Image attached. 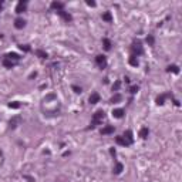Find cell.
Here are the masks:
<instances>
[{
	"label": "cell",
	"mask_w": 182,
	"mask_h": 182,
	"mask_svg": "<svg viewBox=\"0 0 182 182\" xmlns=\"http://www.w3.org/2000/svg\"><path fill=\"white\" fill-rule=\"evenodd\" d=\"M104 117H105V114H104V111L103 110H98V111H95L94 112V115H93V121H91V127H97V125H100L101 122H103V120H104Z\"/></svg>",
	"instance_id": "cell-1"
},
{
	"label": "cell",
	"mask_w": 182,
	"mask_h": 182,
	"mask_svg": "<svg viewBox=\"0 0 182 182\" xmlns=\"http://www.w3.org/2000/svg\"><path fill=\"white\" fill-rule=\"evenodd\" d=\"M131 51H132V56H134V57H137V56H141V54L144 53L141 43H139V41H134V44H132V47H131Z\"/></svg>",
	"instance_id": "cell-2"
},
{
	"label": "cell",
	"mask_w": 182,
	"mask_h": 182,
	"mask_svg": "<svg viewBox=\"0 0 182 182\" xmlns=\"http://www.w3.org/2000/svg\"><path fill=\"white\" fill-rule=\"evenodd\" d=\"M95 63L98 64V67H101V68H105L107 67V58L104 57V56H97L95 57Z\"/></svg>",
	"instance_id": "cell-3"
},
{
	"label": "cell",
	"mask_w": 182,
	"mask_h": 182,
	"mask_svg": "<svg viewBox=\"0 0 182 182\" xmlns=\"http://www.w3.org/2000/svg\"><path fill=\"white\" fill-rule=\"evenodd\" d=\"M26 7H27V2L26 0H22V2H19L17 6H16V13H23V11H26Z\"/></svg>",
	"instance_id": "cell-4"
},
{
	"label": "cell",
	"mask_w": 182,
	"mask_h": 182,
	"mask_svg": "<svg viewBox=\"0 0 182 182\" xmlns=\"http://www.w3.org/2000/svg\"><path fill=\"white\" fill-rule=\"evenodd\" d=\"M114 132V125H105L103 129H101V134L103 135H110Z\"/></svg>",
	"instance_id": "cell-5"
},
{
	"label": "cell",
	"mask_w": 182,
	"mask_h": 182,
	"mask_svg": "<svg viewBox=\"0 0 182 182\" xmlns=\"http://www.w3.org/2000/svg\"><path fill=\"white\" fill-rule=\"evenodd\" d=\"M58 14L61 16V17H63V20H64V22H71L73 20V17H71V14H68L67 11H64V10H60V11H57Z\"/></svg>",
	"instance_id": "cell-6"
},
{
	"label": "cell",
	"mask_w": 182,
	"mask_h": 182,
	"mask_svg": "<svg viewBox=\"0 0 182 182\" xmlns=\"http://www.w3.org/2000/svg\"><path fill=\"white\" fill-rule=\"evenodd\" d=\"M24 26H26V20H24V19L19 17V19H16V20H14V27H16V29H23Z\"/></svg>",
	"instance_id": "cell-7"
},
{
	"label": "cell",
	"mask_w": 182,
	"mask_h": 182,
	"mask_svg": "<svg viewBox=\"0 0 182 182\" xmlns=\"http://www.w3.org/2000/svg\"><path fill=\"white\" fill-rule=\"evenodd\" d=\"M100 101V94L98 93H93L90 95V104H97Z\"/></svg>",
	"instance_id": "cell-8"
},
{
	"label": "cell",
	"mask_w": 182,
	"mask_h": 182,
	"mask_svg": "<svg viewBox=\"0 0 182 182\" xmlns=\"http://www.w3.org/2000/svg\"><path fill=\"white\" fill-rule=\"evenodd\" d=\"M63 7H64V4L61 3V2H53L51 3V9H54V10H57V11L63 10Z\"/></svg>",
	"instance_id": "cell-9"
},
{
	"label": "cell",
	"mask_w": 182,
	"mask_h": 182,
	"mask_svg": "<svg viewBox=\"0 0 182 182\" xmlns=\"http://www.w3.org/2000/svg\"><path fill=\"white\" fill-rule=\"evenodd\" d=\"M115 141H117V144H120V145H124V146L131 145V144H129L128 141L124 138V137H117V138H115Z\"/></svg>",
	"instance_id": "cell-10"
},
{
	"label": "cell",
	"mask_w": 182,
	"mask_h": 182,
	"mask_svg": "<svg viewBox=\"0 0 182 182\" xmlns=\"http://www.w3.org/2000/svg\"><path fill=\"white\" fill-rule=\"evenodd\" d=\"M6 58H9V60H11L13 63H16V61L20 60V56H19V54H16V53H9L7 56H6Z\"/></svg>",
	"instance_id": "cell-11"
},
{
	"label": "cell",
	"mask_w": 182,
	"mask_h": 182,
	"mask_svg": "<svg viewBox=\"0 0 182 182\" xmlns=\"http://www.w3.org/2000/svg\"><path fill=\"white\" fill-rule=\"evenodd\" d=\"M112 115H114L115 118H122V117H124V110H121V108H117V110L112 111Z\"/></svg>",
	"instance_id": "cell-12"
},
{
	"label": "cell",
	"mask_w": 182,
	"mask_h": 182,
	"mask_svg": "<svg viewBox=\"0 0 182 182\" xmlns=\"http://www.w3.org/2000/svg\"><path fill=\"white\" fill-rule=\"evenodd\" d=\"M122 137H124V138L127 139V141H128L129 144H132V141H134V138H132V132L129 131V129H128V131H125V132H124V135H122Z\"/></svg>",
	"instance_id": "cell-13"
},
{
	"label": "cell",
	"mask_w": 182,
	"mask_h": 182,
	"mask_svg": "<svg viewBox=\"0 0 182 182\" xmlns=\"http://www.w3.org/2000/svg\"><path fill=\"white\" fill-rule=\"evenodd\" d=\"M122 169H124V165H122L121 162H117L114 167V174H121Z\"/></svg>",
	"instance_id": "cell-14"
},
{
	"label": "cell",
	"mask_w": 182,
	"mask_h": 182,
	"mask_svg": "<svg viewBox=\"0 0 182 182\" xmlns=\"http://www.w3.org/2000/svg\"><path fill=\"white\" fill-rule=\"evenodd\" d=\"M14 64H16V63H13V61L9 60V58H4V60H3V65H4V67H7V68H13V67H14Z\"/></svg>",
	"instance_id": "cell-15"
},
{
	"label": "cell",
	"mask_w": 182,
	"mask_h": 182,
	"mask_svg": "<svg viewBox=\"0 0 182 182\" xmlns=\"http://www.w3.org/2000/svg\"><path fill=\"white\" fill-rule=\"evenodd\" d=\"M167 71H172V73H175V74H178V73H179V67H178V65H175V64L168 65Z\"/></svg>",
	"instance_id": "cell-16"
},
{
	"label": "cell",
	"mask_w": 182,
	"mask_h": 182,
	"mask_svg": "<svg viewBox=\"0 0 182 182\" xmlns=\"http://www.w3.org/2000/svg\"><path fill=\"white\" fill-rule=\"evenodd\" d=\"M148 134H150V129L148 128H141V131H139V137L141 138H146Z\"/></svg>",
	"instance_id": "cell-17"
},
{
	"label": "cell",
	"mask_w": 182,
	"mask_h": 182,
	"mask_svg": "<svg viewBox=\"0 0 182 182\" xmlns=\"http://www.w3.org/2000/svg\"><path fill=\"white\" fill-rule=\"evenodd\" d=\"M121 94H115V95H112V98H111V103L112 104H117V103H120L121 101Z\"/></svg>",
	"instance_id": "cell-18"
},
{
	"label": "cell",
	"mask_w": 182,
	"mask_h": 182,
	"mask_svg": "<svg viewBox=\"0 0 182 182\" xmlns=\"http://www.w3.org/2000/svg\"><path fill=\"white\" fill-rule=\"evenodd\" d=\"M103 20H105V22H108V23H110L111 20H112V16H111L110 11H105V13L103 14Z\"/></svg>",
	"instance_id": "cell-19"
},
{
	"label": "cell",
	"mask_w": 182,
	"mask_h": 182,
	"mask_svg": "<svg viewBox=\"0 0 182 182\" xmlns=\"http://www.w3.org/2000/svg\"><path fill=\"white\" fill-rule=\"evenodd\" d=\"M165 98H167V94H162V95H159L157 98V104L158 105H162L164 104V101H165Z\"/></svg>",
	"instance_id": "cell-20"
},
{
	"label": "cell",
	"mask_w": 182,
	"mask_h": 182,
	"mask_svg": "<svg viewBox=\"0 0 182 182\" xmlns=\"http://www.w3.org/2000/svg\"><path fill=\"white\" fill-rule=\"evenodd\" d=\"M36 56H39L40 58H47V53L43 50H36Z\"/></svg>",
	"instance_id": "cell-21"
},
{
	"label": "cell",
	"mask_w": 182,
	"mask_h": 182,
	"mask_svg": "<svg viewBox=\"0 0 182 182\" xmlns=\"http://www.w3.org/2000/svg\"><path fill=\"white\" fill-rule=\"evenodd\" d=\"M103 41H104V48H105V50H111V41H110V40L104 39Z\"/></svg>",
	"instance_id": "cell-22"
},
{
	"label": "cell",
	"mask_w": 182,
	"mask_h": 182,
	"mask_svg": "<svg viewBox=\"0 0 182 182\" xmlns=\"http://www.w3.org/2000/svg\"><path fill=\"white\" fill-rule=\"evenodd\" d=\"M19 121H20V118H19V117L13 118V120L10 121V128H11V129H13V128H16V124H17Z\"/></svg>",
	"instance_id": "cell-23"
},
{
	"label": "cell",
	"mask_w": 182,
	"mask_h": 182,
	"mask_svg": "<svg viewBox=\"0 0 182 182\" xmlns=\"http://www.w3.org/2000/svg\"><path fill=\"white\" fill-rule=\"evenodd\" d=\"M129 64L134 65V67H137V65H138V60H137V57L131 56V57H129Z\"/></svg>",
	"instance_id": "cell-24"
},
{
	"label": "cell",
	"mask_w": 182,
	"mask_h": 182,
	"mask_svg": "<svg viewBox=\"0 0 182 182\" xmlns=\"http://www.w3.org/2000/svg\"><path fill=\"white\" fill-rule=\"evenodd\" d=\"M120 87H121V81H115L114 86H112V90H114V91H118V90H120Z\"/></svg>",
	"instance_id": "cell-25"
},
{
	"label": "cell",
	"mask_w": 182,
	"mask_h": 182,
	"mask_svg": "<svg viewBox=\"0 0 182 182\" xmlns=\"http://www.w3.org/2000/svg\"><path fill=\"white\" fill-rule=\"evenodd\" d=\"M146 43L150 44V46H154V37L152 36H148V37H146Z\"/></svg>",
	"instance_id": "cell-26"
},
{
	"label": "cell",
	"mask_w": 182,
	"mask_h": 182,
	"mask_svg": "<svg viewBox=\"0 0 182 182\" xmlns=\"http://www.w3.org/2000/svg\"><path fill=\"white\" fill-rule=\"evenodd\" d=\"M20 48H22L23 51H30V47L27 46V44H22V46H20Z\"/></svg>",
	"instance_id": "cell-27"
},
{
	"label": "cell",
	"mask_w": 182,
	"mask_h": 182,
	"mask_svg": "<svg viewBox=\"0 0 182 182\" xmlns=\"http://www.w3.org/2000/svg\"><path fill=\"white\" fill-rule=\"evenodd\" d=\"M9 107H10V108H19V107H20V104H19V103H10V104H9Z\"/></svg>",
	"instance_id": "cell-28"
},
{
	"label": "cell",
	"mask_w": 182,
	"mask_h": 182,
	"mask_svg": "<svg viewBox=\"0 0 182 182\" xmlns=\"http://www.w3.org/2000/svg\"><path fill=\"white\" fill-rule=\"evenodd\" d=\"M137 91H138V86H134V87H131V90H129V93H131V94H135Z\"/></svg>",
	"instance_id": "cell-29"
},
{
	"label": "cell",
	"mask_w": 182,
	"mask_h": 182,
	"mask_svg": "<svg viewBox=\"0 0 182 182\" xmlns=\"http://www.w3.org/2000/svg\"><path fill=\"white\" fill-rule=\"evenodd\" d=\"M73 90H74V93H77V94L81 93V88H80V87H77V86H73Z\"/></svg>",
	"instance_id": "cell-30"
},
{
	"label": "cell",
	"mask_w": 182,
	"mask_h": 182,
	"mask_svg": "<svg viewBox=\"0 0 182 182\" xmlns=\"http://www.w3.org/2000/svg\"><path fill=\"white\" fill-rule=\"evenodd\" d=\"M24 179H27L29 182H34V178H31V176H29V175H24Z\"/></svg>",
	"instance_id": "cell-31"
},
{
	"label": "cell",
	"mask_w": 182,
	"mask_h": 182,
	"mask_svg": "<svg viewBox=\"0 0 182 182\" xmlns=\"http://www.w3.org/2000/svg\"><path fill=\"white\" fill-rule=\"evenodd\" d=\"M87 4H88L90 7H94V6H95V2H91V0H88V2H87Z\"/></svg>",
	"instance_id": "cell-32"
},
{
	"label": "cell",
	"mask_w": 182,
	"mask_h": 182,
	"mask_svg": "<svg viewBox=\"0 0 182 182\" xmlns=\"http://www.w3.org/2000/svg\"><path fill=\"white\" fill-rule=\"evenodd\" d=\"M110 152H111V155H115V150H114V148H111Z\"/></svg>",
	"instance_id": "cell-33"
},
{
	"label": "cell",
	"mask_w": 182,
	"mask_h": 182,
	"mask_svg": "<svg viewBox=\"0 0 182 182\" xmlns=\"http://www.w3.org/2000/svg\"><path fill=\"white\" fill-rule=\"evenodd\" d=\"M0 9H2V3H0Z\"/></svg>",
	"instance_id": "cell-34"
}]
</instances>
